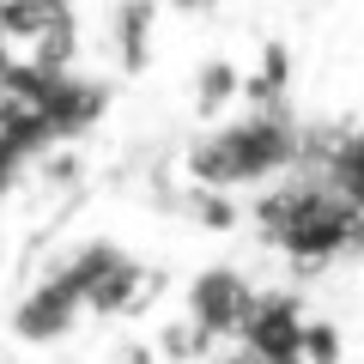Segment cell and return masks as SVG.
<instances>
[{
	"mask_svg": "<svg viewBox=\"0 0 364 364\" xmlns=\"http://www.w3.org/2000/svg\"><path fill=\"white\" fill-rule=\"evenodd\" d=\"M304 158H310V128L291 116L286 97H279V104L243 97L231 116H219L213 128H200L195 140H188L182 176L195 182V188H207V195L243 200V195L273 188L279 176H291Z\"/></svg>",
	"mask_w": 364,
	"mask_h": 364,
	"instance_id": "obj_1",
	"label": "cell"
},
{
	"mask_svg": "<svg viewBox=\"0 0 364 364\" xmlns=\"http://www.w3.org/2000/svg\"><path fill=\"white\" fill-rule=\"evenodd\" d=\"M249 225H255V237L273 255L298 261V267H328V261L364 255V213L310 158L291 176H279L273 188L249 195Z\"/></svg>",
	"mask_w": 364,
	"mask_h": 364,
	"instance_id": "obj_2",
	"label": "cell"
},
{
	"mask_svg": "<svg viewBox=\"0 0 364 364\" xmlns=\"http://www.w3.org/2000/svg\"><path fill=\"white\" fill-rule=\"evenodd\" d=\"M61 261L73 267L79 291H85V316H97V322L134 316L146 298H152V273H146V261L128 255L122 243H109V237H91V243H79L73 255H61Z\"/></svg>",
	"mask_w": 364,
	"mask_h": 364,
	"instance_id": "obj_3",
	"label": "cell"
},
{
	"mask_svg": "<svg viewBox=\"0 0 364 364\" xmlns=\"http://www.w3.org/2000/svg\"><path fill=\"white\" fill-rule=\"evenodd\" d=\"M0 18L18 43V67L31 73H73L79 18L67 0H0Z\"/></svg>",
	"mask_w": 364,
	"mask_h": 364,
	"instance_id": "obj_4",
	"label": "cell"
},
{
	"mask_svg": "<svg viewBox=\"0 0 364 364\" xmlns=\"http://www.w3.org/2000/svg\"><path fill=\"white\" fill-rule=\"evenodd\" d=\"M255 298L261 286L249 279L243 267H200L195 279H188V291H182V316L200 328V334L213 340V346H237L249 328V316H255Z\"/></svg>",
	"mask_w": 364,
	"mask_h": 364,
	"instance_id": "obj_5",
	"label": "cell"
},
{
	"mask_svg": "<svg viewBox=\"0 0 364 364\" xmlns=\"http://www.w3.org/2000/svg\"><path fill=\"white\" fill-rule=\"evenodd\" d=\"M79 322H91V316H85V291H79V279H73V267H67V261H55L49 273H37V279H31V291L13 304V334L25 340V346L67 340Z\"/></svg>",
	"mask_w": 364,
	"mask_h": 364,
	"instance_id": "obj_6",
	"label": "cell"
},
{
	"mask_svg": "<svg viewBox=\"0 0 364 364\" xmlns=\"http://www.w3.org/2000/svg\"><path fill=\"white\" fill-rule=\"evenodd\" d=\"M304 334H310V316L291 291H261L255 316H249L237 352L255 364H304Z\"/></svg>",
	"mask_w": 364,
	"mask_h": 364,
	"instance_id": "obj_7",
	"label": "cell"
},
{
	"mask_svg": "<svg viewBox=\"0 0 364 364\" xmlns=\"http://www.w3.org/2000/svg\"><path fill=\"white\" fill-rule=\"evenodd\" d=\"M310 164L364 213V122H352V128H328V134H310Z\"/></svg>",
	"mask_w": 364,
	"mask_h": 364,
	"instance_id": "obj_8",
	"label": "cell"
},
{
	"mask_svg": "<svg viewBox=\"0 0 364 364\" xmlns=\"http://www.w3.org/2000/svg\"><path fill=\"white\" fill-rule=\"evenodd\" d=\"M146 37H152V6H146V0H128V6L116 13V49H122L128 67L146 55Z\"/></svg>",
	"mask_w": 364,
	"mask_h": 364,
	"instance_id": "obj_9",
	"label": "cell"
},
{
	"mask_svg": "<svg viewBox=\"0 0 364 364\" xmlns=\"http://www.w3.org/2000/svg\"><path fill=\"white\" fill-rule=\"evenodd\" d=\"M304 364H340V328L310 316V334H304Z\"/></svg>",
	"mask_w": 364,
	"mask_h": 364,
	"instance_id": "obj_10",
	"label": "cell"
},
{
	"mask_svg": "<svg viewBox=\"0 0 364 364\" xmlns=\"http://www.w3.org/2000/svg\"><path fill=\"white\" fill-rule=\"evenodd\" d=\"M18 73V43H13V31H6V18H0V85Z\"/></svg>",
	"mask_w": 364,
	"mask_h": 364,
	"instance_id": "obj_11",
	"label": "cell"
}]
</instances>
